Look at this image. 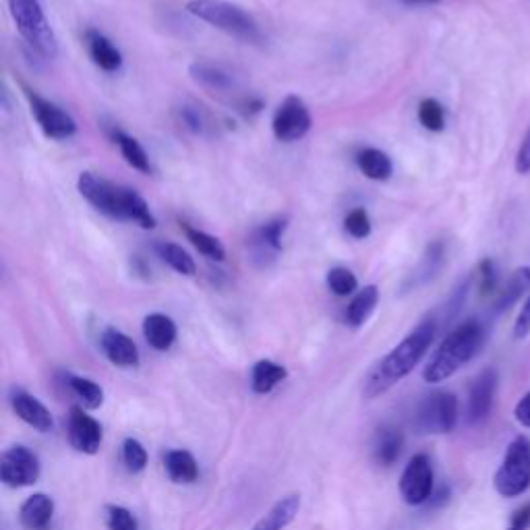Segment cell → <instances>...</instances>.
<instances>
[{
	"label": "cell",
	"mask_w": 530,
	"mask_h": 530,
	"mask_svg": "<svg viewBox=\"0 0 530 530\" xmlns=\"http://www.w3.org/2000/svg\"><path fill=\"white\" fill-rule=\"evenodd\" d=\"M437 332L435 319H423L419 326L412 330L400 344H396L388 355L381 359L365 377L363 396L367 400H375L390 392L396 384L415 371V367L423 361L427 350L431 348Z\"/></svg>",
	"instance_id": "6da1fadb"
},
{
	"label": "cell",
	"mask_w": 530,
	"mask_h": 530,
	"mask_svg": "<svg viewBox=\"0 0 530 530\" xmlns=\"http://www.w3.org/2000/svg\"><path fill=\"white\" fill-rule=\"evenodd\" d=\"M77 189L87 203H92L100 214L112 220L133 222L145 230L156 226L150 205L133 189L114 185L94 172H81Z\"/></svg>",
	"instance_id": "7a4b0ae2"
},
{
	"label": "cell",
	"mask_w": 530,
	"mask_h": 530,
	"mask_svg": "<svg viewBox=\"0 0 530 530\" xmlns=\"http://www.w3.org/2000/svg\"><path fill=\"white\" fill-rule=\"evenodd\" d=\"M485 340V330L477 319H468L456 330H452L444 342L439 344L435 355L427 363L423 377L427 384H441V381L456 375L466 363L477 357Z\"/></svg>",
	"instance_id": "3957f363"
},
{
	"label": "cell",
	"mask_w": 530,
	"mask_h": 530,
	"mask_svg": "<svg viewBox=\"0 0 530 530\" xmlns=\"http://www.w3.org/2000/svg\"><path fill=\"white\" fill-rule=\"evenodd\" d=\"M187 11L197 19L222 29L224 34L232 38L247 44L263 42L257 21L245 9L228 3V0H189Z\"/></svg>",
	"instance_id": "277c9868"
},
{
	"label": "cell",
	"mask_w": 530,
	"mask_h": 530,
	"mask_svg": "<svg viewBox=\"0 0 530 530\" xmlns=\"http://www.w3.org/2000/svg\"><path fill=\"white\" fill-rule=\"evenodd\" d=\"M19 36L42 58L58 54V42L40 0H7Z\"/></svg>",
	"instance_id": "5b68a950"
},
{
	"label": "cell",
	"mask_w": 530,
	"mask_h": 530,
	"mask_svg": "<svg viewBox=\"0 0 530 530\" xmlns=\"http://www.w3.org/2000/svg\"><path fill=\"white\" fill-rule=\"evenodd\" d=\"M495 491L502 497H520L530 487V439L516 437L497 473L493 477Z\"/></svg>",
	"instance_id": "8992f818"
},
{
	"label": "cell",
	"mask_w": 530,
	"mask_h": 530,
	"mask_svg": "<svg viewBox=\"0 0 530 530\" xmlns=\"http://www.w3.org/2000/svg\"><path fill=\"white\" fill-rule=\"evenodd\" d=\"M415 425L429 435L452 433L458 425V398L446 390L425 396L417 408Z\"/></svg>",
	"instance_id": "52a82bcc"
},
{
	"label": "cell",
	"mask_w": 530,
	"mask_h": 530,
	"mask_svg": "<svg viewBox=\"0 0 530 530\" xmlns=\"http://www.w3.org/2000/svg\"><path fill=\"white\" fill-rule=\"evenodd\" d=\"M21 87H23V96L27 98L29 108H32V114L36 116V121L46 137L63 141L77 133V123L73 121V116L69 112H65L61 106H56L54 102H48L34 90H29L27 85Z\"/></svg>",
	"instance_id": "ba28073f"
},
{
	"label": "cell",
	"mask_w": 530,
	"mask_h": 530,
	"mask_svg": "<svg viewBox=\"0 0 530 530\" xmlns=\"http://www.w3.org/2000/svg\"><path fill=\"white\" fill-rule=\"evenodd\" d=\"M313 119L307 104L299 96H286L274 112L272 131L278 141L292 143L311 131Z\"/></svg>",
	"instance_id": "9c48e42d"
},
{
	"label": "cell",
	"mask_w": 530,
	"mask_h": 530,
	"mask_svg": "<svg viewBox=\"0 0 530 530\" xmlns=\"http://www.w3.org/2000/svg\"><path fill=\"white\" fill-rule=\"evenodd\" d=\"M40 460L25 446H13L0 458V481L11 489L32 487L40 479Z\"/></svg>",
	"instance_id": "30bf717a"
},
{
	"label": "cell",
	"mask_w": 530,
	"mask_h": 530,
	"mask_svg": "<svg viewBox=\"0 0 530 530\" xmlns=\"http://www.w3.org/2000/svg\"><path fill=\"white\" fill-rule=\"evenodd\" d=\"M435 475L427 454L412 456L400 477V495L408 506H423L433 493Z\"/></svg>",
	"instance_id": "8fae6325"
},
{
	"label": "cell",
	"mask_w": 530,
	"mask_h": 530,
	"mask_svg": "<svg viewBox=\"0 0 530 530\" xmlns=\"http://www.w3.org/2000/svg\"><path fill=\"white\" fill-rule=\"evenodd\" d=\"M67 433H69V444L73 446V450L87 454V456H94L100 452L102 446V425L92 417L87 415L83 406H73L69 412V425H67Z\"/></svg>",
	"instance_id": "7c38bea8"
},
{
	"label": "cell",
	"mask_w": 530,
	"mask_h": 530,
	"mask_svg": "<svg viewBox=\"0 0 530 530\" xmlns=\"http://www.w3.org/2000/svg\"><path fill=\"white\" fill-rule=\"evenodd\" d=\"M495 388H497V373L495 369H485L481 371L468 390V406H466V417L468 423H481L489 417L493 398H495Z\"/></svg>",
	"instance_id": "4fadbf2b"
},
{
	"label": "cell",
	"mask_w": 530,
	"mask_h": 530,
	"mask_svg": "<svg viewBox=\"0 0 530 530\" xmlns=\"http://www.w3.org/2000/svg\"><path fill=\"white\" fill-rule=\"evenodd\" d=\"M286 230V218L270 220L259 226L251 239V261H259L261 268L270 265L282 251V234Z\"/></svg>",
	"instance_id": "5bb4252c"
},
{
	"label": "cell",
	"mask_w": 530,
	"mask_h": 530,
	"mask_svg": "<svg viewBox=\"0 0 530 530\" xmlns=\"http://www.w3.org/2000/svg\"><path fill=\"white\" fill-rule=\"evenodd\" d=\"M11 406L15 415L29 427H34L40 433H48L54 427V419L50 410L29 392L21 388H13L11 392Z\"/></svg>",
	"instance_id": "9a60e30c"
},
{
	"label": "cell",
	"mask_w": 530,
	"mask_h": 530,
	"mask_svg": "<svg viewBox=\"0 0 530 530\" xmlns=\"http://www.w3.org/2000/svg\"><path fill=\"white\" fill-rule=\"evenodd\" d=\"M100 344H102V352L106 355V359L114 367L135 369L141 361L137 344L127 334H123L121 330H114V328L104 330Z\"/></svg>",
	"instance_id": "2e32d148"
},
{
	"label": "cell",
	"mask_w": 530,
	"mask_h": 530,
	"mask_svg": "<svg viewBox=\"0 0 530 530\" xmlns=\"http://www.w3.org/2000/svg\"><path fill=\"white\" fill-rule=\"evenodd\" d=\"M54 518V502L46 493L29 495L21 504L19 520L25 530H48Z\"/></svg>",
	"instance_id": "e0dca14e"
},
{
	"label": "cell",
	"mask_w": 530,
	"mask_h": 530,
	"mask_svg": "<svg viewBox=\"0 0 530 530\" xmlns=\"http://www.w3.org/2000/svg\"><path fill=\"white\" fill-rule=\"evenodd\" d=\"M301 512V495L290 493L280 497L278 502L268 510V514L261 516L251 530H284Z\"/></svg>",
	"instance_id": "ac0fdd59"
},
{
	"label": "cell",
	"mask_w": 530,
	"mask_h": 530,
	"mask_svg": "<svg viewBox=\"0 0 530 530\" xmlns=\"http://www.w3.org/2000/svg\"><path fill=\"white\" fill-rule=\"evenodd\" d=\"M85 44L87 50H90L92 61L106 73H116L123 67V54L116 48L104 34L96 32V29H90L85 34Z\"/></svg>",
	"instance_id": "d6986e66"
},
{
	"label": "cell",
	"mask_w": 530,
	"mask_h": 530,
	"mask_svg": "<svg viewBox=\"0 0 530 530\" xmlns=\"http://www.w3.org/2000/svg\"><path fill=\"white\" fill-rule=\"evenodd\" d=\"M176 323L164 313H150L143 319V336L154 350H168L176 342Z\"/></svg>",
	"instance_id": "ffe728a7"
},
{
	"label": "cell",
	"mask_w": 530,
	"mask_h": 530,
	"mask_svg": "<svg viewBox=\"0 0 530 530\" xmlns=\"http://www.w3.org/2000/svg\"><path fill=\"white\" fill-rule=\"evenodd\" d=\"M404 446V435L398 427L384 425L377 429L373 439V458L379 466H392L402 454Z\"/></svg>",
	"instance_id": "44dd1931"
},
{
	"label": "cell",
	"mask_w": 530,
	"mask_h": 530,
	"mask_svg": "<svg viewBox=\"0 0 530 530\" xmlns=\"http://www.w3.org/2000/svg\"><path fill=\"white\" fill-rule=\"evenodd\" d=\"M189 75L197 85L205 87V90H212V92H230L234 87V79L228 71H224L218 65L205 63V61L193 63L189 67Z\"/></svg>",
	"instance_id": "7402d4cb"
},
{
	"label": "cell",
	"mask_w": 530,
	"mask_h": 530,
	"mask_svg": "<svg viewBox=\"0 0 530 530\" xmlns=\"http://www.w3.org/2000/svg\"><path fill=\"white\" fill-rule=\"evenodd\" d=\"M288 377V371L284 365L274 363L270 359H261L251 369V388L255 394L265 396L274 392V388Z\"/></svg>",
	"instance_id": "603a6c76"
},
{
	"label": "cell",
	"mask_w": 530,
	"mask_h": 530,
	"mask_svg": "<svg viewBox=\"0 0 530 530\" xmlns=\"http://www.w3.org/2000/svg\"><path fill=\"white\" fill-rule=\"evenodd\" d=\"M164 466H166L170 481L179 483V485H191L199 477L197 460L187 450H170L164 458Z\"/></svg>",
	"instance_id": "cb8c5ba5"
},
{
	"label": "cell",
	"mask_w": 530,
	"mask_h": 530,
	"mask_svg": "<svg viewBox=\"0 0 530 530\" xmlns=\"http://www.w3.org/2000/svg\"><path fill=\"white\" fill-rule=\"evenodd\" d=\"M357 166L369 181L377 183L388 181L394 172L392 158L386 152L375 150V147H365V150L357 154Z\"/></svg>",
	"instance_id": "d4e9b609"
},
{
	"label": "cell",
	"mask_w": 530,
	"mask_h": 530,
	"mask_svg": "<svg viewBox=\"0 0 530 530\" xmlns=\"http://www.w3.org/2000/svg\"><path fill=\"white\" fill-rule=\"evenodd\" d=\"M379 303V290L375 284H369L365 288H361L355 299L350 301V305L346 307V323L350 328H361L367 323V319L373 315L375 307Z\"/></svg>",
	"instance_id": "484cf974"
},
{
	"label": "cell",
	"mask_w": 530,
	"mask_h": 530,
	"mask_svg": "<svg viewBox=\"0 0 530 530\" xmlns=\"http://www.w3.org/2000/svg\"><path fill=\"white\" fill-rule=\"evenodd\" d=\"M444 243H431L419 263V268L410 274L408 282L404 284V288H419L423 284H427L429 280H433L437 276V272L441 270V265H444Z\"/></svg>",
	"instance_id": "4316f807"
},
{
	"label": "cell",
	"mask_w": 530,
	"mask_h": 530,
	"mask_svg": "<svg viewBox=\"0 0 530 530\" xmlns=\"http://www.w3.org/2000/svg\"><path fill=\"white\" fill-rule=\"evenodd\" d=\"M112 139H114L116 145L121 147V154H123V158L127 160V164H129L131 168L139 170L141 174H152V162H150V156H147V152L143 150L141 143H139L135 137L123 133L121 129H114V131H112Z\"/></svg>",
	"instance_id": "83f0119b"
},
{
	"label": "cell",
	"mask_w": 530,
	"mask_h": 530,
	"mask_svg": "<svg viewBox=\"0 0 530 530\" xmlns=\"http://www.w3.org/2000/svg\"><path fill=\"white\" fill-rule=\"evenodd\" d=\"M181 230L185 232L187 241H189V243H191L201 255H205V257L212 259V261H224V257H226V249H224V245H222L216 237H212L210 232L199 230V228L191 226L189 222H181Z\"/></svg>",
	"instance_id": "f1b7e54d"
},
{
	"label": "cell",
	"mask_w": 530,
	"mask_h": 530,
	"mask_svg": "<svg viewBox=\"0 0 530 530\" xmlns=\"http://www.w3.org/2000/svg\"><path fill=\"white\" fill-rule=\"evenodd\" d=\"M67 386L79 398L81 406L87 410H98L104 404V390L96 381L81 377V375H67Z\"/></svg>",
	"instance_id": "f546056e"
},
{
	"label": "cell",
	"mask_w": 530,
	"mask_h": 530,
	"mask_svg": "<svg viewBox=\"0 0 530 530\" xmlns=\"http://www.w3.org/2000/svg\"><path fill=\"white\" fill-rule=\"evenodd\" d=\"M156 251L162 257V261H166L176 274H181V276H195L197 265H195L193 257L183 247L174 245V243H158L156 245Z\"/></svg>",
	"instance_id": "4dcf8cb0"
},
{
	"label": "cell",
	"mask_w": 530,
	"mask_h": 530,
	"mask_svg": "<svg viewBox=\"0 0 530 530\" xmlns=\"http://www.w3.org/2000/svg\"><path fill=\"white\" fill-rule=\"evenodd\" d=\"M530 288V268H524V270H518L510 282L506 284V288L499 292L497 297V303H495V309L497 311H504V309H510L522 294Z\"/></svg>",
	"instance_id": "1f68e13d"
},
{
	"label": "cell",
	"mask_w": 530,
	"mask_h": 530,
	"mask_svg": "<svg viewBox=\"0 0 530 530\" xmlns=\"http://www.w3.org/2000/svg\"><path fill=\"white\" fill-rule=\"evenodd\" d=\"M419 121L431 133L444 131V127H446V110L435 98H425L419 104Z\"/></svg>",
	"instance_id": "d6a6232c"
},
{
	"label": "cell",
	"mask_w": 530,
	"mask_h": 530,
	"mask_svg": "<svg viewBox=\"0 0 530 530\" xmlns=\"http://www.w3.org/2000/svg\"><path fill=\"white\" fill-rule=\"evenodd\" d=\"M326 282L336 297H350V294H355L359 288L357 276L352 274L348 268H332L328 272Z\"/></svg>",
	"instance_id": "836d02e7"
},
{
	"label": "cell",
	"mask_w": 530,
	"mask_h": 530,
	"mask_svg": "<svg viewBox=\"0 0 530 530\" xmlns=\"http://www.w3.org/2000/svg\"><path fill=\"white\" fill-rule=\"evenodd\" d=\"M147 450L143 448V444L139 439H133V437H127L123 441V462L127 466L129 473L137 475L141 473V470H145L147 466Z\"/></svg>",
	"instance_id": "e575fe53"
},
{
	"label": "cell",
	"mask_w": 530,
	"mask_h": 530,
	"mask_svg": "<svg viewBox=\"0 0 530 530\" xmlns=\"http://www.w3.org/2000/svg\"><path fill=\"white\" fill-rule=\"evenodd\" d=\"M344 228L352 239H367L371 234V218L365 208H355L344 218Z\"/></svg>",
	"instance_id": "d590c367"
},
{
	"label": "cell",
	"mask_w": 530,
	"mask_h": 530,
	"mask_svg": "<svg viewBox=\"0 0 530 530\" xmlns=\"http://www.w3.org/2000/svg\"><path fill=\"white\" fill-rule=\"evenodd\" d=\"M106 524H108V530H139V522L135 514L123 506L106 508Z\"/></svg>",
	"instance_id": "8d00e7d4"
},
{
	"label": "cell",
	"mask_w": 530,
	"mask_h": 530,
	"mask_svg": "<svg viewBox=\"0 0 530 530\" xmlns=\"http://www.w3.org/2000/svg\"><path fill=\"white\" fill-rule=\"evenodd\" d=\"M497 288V270L491 259H483L479 263V290L481 297H489Z\"/></svg>",
	"instance_id": "74e56055"
},
{
	"label": "cell",
	"mask_w": 530,
	"mask_h": 530,
	"mask_svg": "<svg viewBox=\"0 0 530 530\" xmlns=\"http://www.w3.org/2000/svg\"><path fill=\"white\" fill-rule=\"evenodd\" d=\"M530 334V294L528 299L524 301L518 317H516V323H514V338L516 340H522Z\"/></svg>",
	"instance_id": "f35d334b"
},
{
	"label": "cell",
	"mask_w": 530,
	"mask_h": 530,
	"mask_svg": "<svg viewBox=\"0 0 530 530\" xmlns=\"http://www.w3.org/2000/svg\"><path fill=\"white\" fill-rule=\"evenodd\" d=\"M181 116H183V123L193 131V133H203L205 131V121H203V114L201 110L197 108H191V106H183L181 110Z\"/></svg>",
	"instance_id": "ab89813d"
},
{
	"label": "cell",
	"mask_w": 530,
	"mask_h": 530,
	"mask_svg": "<svg viewBox=\"0 0 530 530\" xmlns=\"http://www.w3.org/2000/svg\"><path fill=\"white\" fill-rule=\"evenodd\" d=\"M530 528V502H526L524 506H520L508 524V530H528Z\"/></svg>",
	"instance_id": "60d3db41"
},
{
	"label": "cell",
	"mask_w": 530,
	"mask_h": 530,
	"mask_svg": "<svg viewBox=\"0 0 530 530\" xmlns=\"http://www.w3.org/2000/svg\"><path fill=\"white\" fill-rule=\"evenodd\" d=\"M516 170L520 174H526L530 172V129L526 133V137L522 139V145L518 150V156H516Z\"/></svg>",
	"instance_id": "b9f144b4"
},
{
	"label": "cell",
	"mask_w": 530,
	"mask_h": 530,
	"mask_svg": "<svg viewBox=\"0 0 530 530\" xmlns=\"http://www.w3.org/2000/svg\"><path fill=\"white\" fill-rule=\"evenodd\" d=\"M514 417H516V421H518L522 427H528V429H530V392H528L524 398H520V402L516 404V408H514Z\"/></svg>",
	"instance_id": "7bdbcfd3"
},
{
	"label": "cell",
	"mask_w": 530,
	"mask_h": 530,
	"mask_svg": "<svg viewBox=\"0 0 530 530\" xmlns=\"http://www.w3.org/2000/svg\"><path fill=\"white\" fill-rule=\"evenodd\" d=\"M263 108V102L261 100H257V98H245L243 102H241V112L245 114V116H253V114H257L259 110Z\"/></svg>",
	"instance_id": "ee69618b"
},
{
	"label": "cell",
	"mask_w": 530,
	"mask_h": 530,
	"mask_svg": "<svg viewBox=\"0 0 530 530\" xmlns=\"http://www.w3.org/2000/svg\"><path fill=\"white\" fill-rule=\"evenodd\" d=\"M406 5H439V0H402Z\"/></svg>",
	"instance_id": "f6af8a7d"
}]
</instances>
